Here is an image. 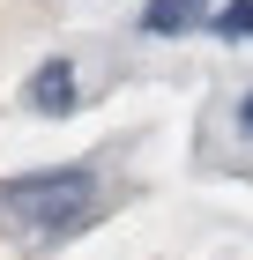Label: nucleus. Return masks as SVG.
Instances as JSON below:
<instances>
[{
  "label": "nucleus",
  "mask_w": 253,
  "mask_h": 260,
  "mask_svg": "<svg viewBox=\"0 0 253 260\" xmlns=\"http://www.w3.org/2000/svg\"><path fill=\"white\" fill-rule=\"evenodd\" d=\"M201 22V0H149L142 8V30L149 38H179V30H194Z\"/></svg>",
  "instance_id": "obj_3"
},
{
  "label": "nucleus",
  "mask_w": 253,
  "mask_h": 260,
  "mask_svg": "<svg viewBox=\"0 0 253 260\" xmlns=\"http://www.w3.org/2000/svg\"><path fill=\"white\" fill-rule=\"evenodd\" d=\"M209 30H216V38H223V45H246V38H253V0H223Z\"/></svg>",
  "instance_id": "obj_4"
},
{
  "label": "nucleus",
  "mask_w": 253,
  "mask_h": 260,
  "mask_svg": "<svg viewBox=\"0 0 253 260\" xmlns=\"http://www.w3.org/2000/svg\"><path fill=\"white\" fill-rule=\"evenodd\" d=\"M22 104H30L38 119H67V112H75V67H67V60H38Z\"/></svg>",
  "instance_id": "obj_2"
},
{
  "label": "nucleus",
  "mask_w": 253,
  "mask_h": 260,
  "mask_svg": "<svg viewBox=\"0 0 253 260\" xmlns=\"http://www.w3.org/2000/svg\"><path fill=\"white\" fill-rule=\"evenodd\" d=\"M238 126H246V134H253V97H246V104H238Z\"/></svg>",
  "instance_id": "obj_5"
},
{
  "label": "nucleus",
  "mask_w": 253,
  "mask_h": 260,
  "mask_svg": "<svg viewBox=\"0 0 253 260\" xmlns=\"http://www.w3.org/2000/svg\"><path fill=\"white\" fill-rule=\"evenodd\" d=\"M97 201H104V179L90 164L22 171V179H0V231H22L30 245H52V238H75L97 216Z\"/></svg>",
  "instance_id": "obj_1"
}]
</instances>
